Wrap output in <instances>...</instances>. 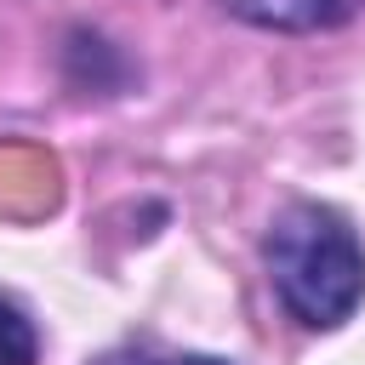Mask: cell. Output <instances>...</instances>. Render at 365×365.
<instances>
[{
    "label": "cell",
    "mask_w": 365,
    "mask_h": 365,
    "mask_svg": "<svg viewBox=\"0 0 365 365\" xmlns=\"http://www.w3.org/2000/svg\"><path fill=\"white\" fill-rule=\"evenodd\" d=\"M222 6L257 29H325L354 17L365 0H222Z\"/></svg>",
    "instance_id": "cell-2"
},
{
    "label": "cell",
    "mask_w": 365,
    "mask_h": 365,
    "mask_svg": "<svg viewBox=\"0 0 365 365\" xmlns=\"http://www.w3.org/2000/svg\"><path fill=\"white\" fill-rule=\"evenodd\" d=\"M40 359V331H34V319L11 302V297H0V365H34Z\"/></svg>",
    "instance_id": "cell-3"
},
{
    "label": "cell",
    "mask_w": 365,
    "mask_h": 365,
    "mask_svg": "<svg viewBox=\"0 0 365 365\" xmlns=\"http://www.w3.org/2000/svg\"><path fill=\"white\" fill-rule=\"evenodd\" d=\"M108 365H228L217 354H165V359H108Z\"/></svg>",
    "instance_id": "cell-4"
},
{
    "label": "cell",
    "mask_w": 365,
    "mask_h": 365,
    "mask_svg": "<svg viewBox=\"0 0 365 365\" xmlns=\"http://www.w3.org/2000/svg\"><path fill=\"white\" fill-rule=\"evenodd\" d=\"M262 262L279 302L308 331H336L365 302V245L336 205H285L262 240Z\"/></svg>",
    "instance_id": "cell-1"
}]
</instances>
